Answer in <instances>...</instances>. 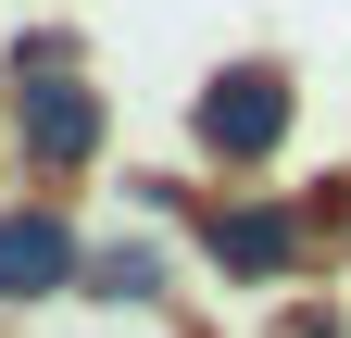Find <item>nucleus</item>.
I'll use <instances>...</instances> for the list:
<instances>
[{
	"instance_id": "1",
	"label": "nucleus",
	"mask_w": 351,
	"mask_h": 338,
	"mask_svg": "<svg viewBox=\"0 0 351 338\" xmlns=\"http://www.w3.org/2000/svg\"><path fill=\"white\" fill-rule=\"evenodd\" d=\"M289 113H301V88H289V63H226L201 88V163L213 176H263V163L289 151Z\"/></svg>"
},
{
	"instance_id": "2",
	"label": "nucleus",
	"mask_w": 351,
	"mask_h": 338,
	"mask_svg": "<svg viewBox=\"0 0 351 338\" xmlns=\"http://www.w3.org/2000/svg\"><path fill=\"white\" fill-rule=\"evenodd\" d=\"M13 138H25V163H51V176L101 163V88H88V75H13Z\"/></svg>"
},
{
	"instance_id": "3",
	"label": "nucleus",
	"mask_w": 351,
	"mask_h": 338,
	"mask_svg": "<svg viewBox=\"0 0 351 338\" xmlns=\"http://www.w3.org/2000/svg\"><path fill=\"white\" fill-rule=\"evenodd\" d=\"M75 276H88V250L63 213H0V301H51Z\"/></svg>"
},
{
	"instance_id": "4",
	"label": "nucleus",
	"mask_w": 351,
	"mask_h": 338,
	"mask_svg": "<svg viewBox=\"0 0 351 338\" xmlns=\"http://www.w3.org/2000/svg\"><path fill=\"white\" fill-rule=\"evenodd\" d=\"M201 250H213L226 276H289V263H301V213L239 200V213H213V226H201Z\"/></svg>"
},
{
	"instance_id": "5",
	"label": "nucleus",
	"mask_w": 351,
	"mask_h": 338,
	"mask_svg": "<svg viewBox=\"0 0 351 338\" xmlns=\"http://www.w3.org/2000/svg\"><path fill=\"white\" fill-rule=\"evenodd\" d=\"M88 288H113V301H163V263H151V238L101 250V263H88Z\"/></svg>"
}]
</instances>
